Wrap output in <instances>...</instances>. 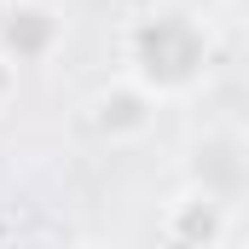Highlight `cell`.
Instances as JSON below:
<instances>
[{"label":"cell","mask_w":249,"mask_h":249,"mask_svg":"<svg viewBox=\"0 0 249 249\" xmlns=\"http://www.w3.org/2000/svg\"><path fill=\"white\" fill-rule=\"evenodd\" d=\"M197 64H203V35L191 23H180L174 12H162V18H151L139 29V70H145V81L174 87V81H186Z\"/></svg>","instance_id":"1"},{"label":"cell","mask_w":249,"mask_h":249,"mask_svg":"<svg viewBox=\"0 0 249 249\" xmlns=\"http://www.w3.org/2000/svg\"><path fill=\"white\" fill-rule=\"evenodd\" d=\"M47 41H53V12H41V6H18L12 23H6V47H12L18 58H35Z\"/></svg>","instance_id":"2"},{"label":"cell","mask_w":249,"mask_h":249,"mask_svg":"<svg viewBox=\"0 0 249 249\" xmlns=\"http://www.w3.org/2000/svg\"><path fill=\"white\" fill-rule=\"evenodd\" d=\"M99 122H105V127H139V122H145V110H139L133 93H116V99L99 105Z\"/></svg>","instance_id":"3"}]
</instances>
